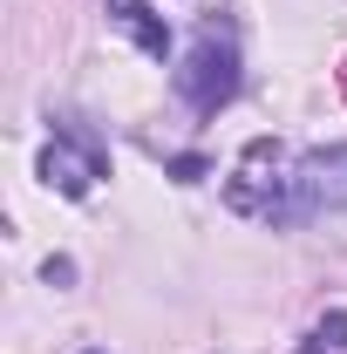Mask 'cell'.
Returning <instances> with one entry per match:
<instances>
[{
  "label": "cell",
  "mask_w": 347,
  "mask_h": 354,
  "mask_svg": "<svg viewBox=\"0 0 347 354\" xmlns=\"http://www.w3.org/2000/svg\"><path fill=\"white\" fill-rule=\"evenodd\" d=\"M177 95H184L198 116H218V109L238 95V41H232L225 21H205V28L191 35V55H184V68H177Z\"/></svg>",
  "instance_id": "obj_1"
},
{
  "label": "cell",
  "mask_w": 347,
  "mask_h": 354,
  "mask_svg": "<svg viewBox=\"0 0 347 354\" xmlns=\"http://www.w3.org/2000/svg\"><path fill=\"white\" fill-rule=\"evenodd\" d=\"M327 212H347V143H320V150L293 157L272 225H306V218H327Z\"/></svg>",
  "instance_id": "obj_2"
},
{
  "label": "cell",
  "mask_w": 347,
  "mask_h": 354,
  "mask_svg": "<svg viewBox=\"0 0 347 354\" xmlns=\"http://www.w3.org/2000/svg\"><path fill=\"white\" fill-rule=\"evenodd\" d=\"M286 171H293V157H286V150H279L272 136L245 143V157H238V164H232V177H225V205H232L238 218L272 225L279 198H286Z\"/></svg>",
  "instance_id": "obj_3"
},
{
  "label": "cell",
  "mask_w": 347,
  "mask_h": 354,
  "mask_svg": "<svg viewBox=\"0 0 347 354\" xmlns=\"http://www.w3.org/2000/svg\"><path fill=\"white\" fill-rule=\"evenodd\" d=\"M35 171H41L48 191H62V198H88V191H95V177L109 171V164H102V143H95V136L55 130V143L41 150V164H35Z\"/></svg>",
  "instance_id": "obj_4"
},
{
  "label": "cell",
  "mask_w": 347,
  "mask_h": 354,
  "mask_svg": "<svg viewBox=\"0 0 347 354\" xmlns=\"http://www.w3.org/2000/svg\"><path fill=\"white\" fill-rule=\"evenodd\" d=\"M109 21H116V28H123V35H130L143 55H164V48H171V28H164V14H150L143 0H116V7H109Z\"/></svg>",
  "instance_id": "obj_5"
},
{
  "label": "cell",
  "mask_w": 347,
  "mask_h": 354,
  "mask_svg": "<svg viewBox=\"0 0 347 354\" xmlns=\"http://www.w3.org/2000/svg\"><path fill=\"white\" fill-rule=\"evenodd\" d=\"M347 348V313H327L320 327H313V341H306V354H341Z\"/></svg>",
  "instance_id": "obj_6"
}]
</instances>
